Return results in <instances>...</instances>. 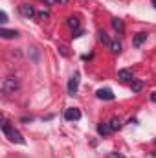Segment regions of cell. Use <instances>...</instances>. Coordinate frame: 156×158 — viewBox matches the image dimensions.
Listing matches in <instances>:
<instances>
[{
    "label": "cell",
    "mask_w": 156,
    "mask_h": 158,
    "mask_svg": "<svg viewBox=\"0 0 156 158\" xmlns=\"http://www.w3.org/2000/svg\"><path fill=\"white\" fill-rule=\"evenodd\" d=\"M145 40H147V33H143V31H142V33H136V35H134V39H132V46H136V48H138V46H142Z\"/></svg>",
    "instance_id": "10"
},
{
    "label": "cell",
    "mask_w": 156,
    "mask_h": 158,
    "mask_svg": "<svg viewBox=\"0 0 156 158\" xmlns=\"http://www.w3.org/2000/svg\"><path fill=\"white\" fill-rule=\"evenodd\" d=\"M99 40H101L105 46H109V48H110V44H112V40L109 39V35H107L105 31H99Z\"/></svg>",
    "instance_id": "15"
},
{
    "label": "cell",
    "mask_w": 156,
    "mask_h": 158,
    "mask_svg": "<svg viewBox=\"0 0 156 158\" xmlns=\"http://www.w3.org/2000/svg\"><path fill=\"white\" fill-rule=\"evenodd\" d=\"M117 79H119V81H123V83L134 81V79H132V72H130V70H119V72H117Z\"/></svg>",
    "instance_id": "7"
},
{
    "label": "cell",
    "mask_w": 156,
    "mask_h": 158,
    "mask_svg": "<svg viewBox=\"0 0 156 158\" xmlns=\"http://www.w3.org/2000/svg\"><path fill=\"white\" fill-rule=\"evenodd\" d=\"M18 88H20V83H18V79H15V77H6L4 83H2V92H4L6 96L15 94Z\"/></svg>",
    "instance_id": "2"
},
{
    "label": "cell",
    "mask_w": 156,
    "mask_h": 158,
    "mask_svg": "<svg viewBox=\"0 0 156 158\" xmlns=\"http://www.w3.org/2000/svg\"><path fill=\"white\" fill-rule=\"evenodd\" d=\"M151 99H153V101H154V103H156V92H154V94H153V96H151Z\"/></svg>",
    "instance_id": "22"
},
{
    "label": "cell",
    "mask_w": 156,
    "mask_h": 158,
    "mask_svg": "<svg viewBox=\"0 0 156 158\" xmlns=\"http://www.w3.org/2000/svg\"><path fill=\"white\" fill-rule=\"evenodd\" d=\"M48 17H50V11H46V9L39 13V19H42V20H44V19H48Z\"/></svg>",
    "instance_id": "17"
},
{
    "label": "cell",
    "mask_w": 156,
    "mask_h": 158,
    "mask_svg": "<svg viewBox=\"0 0 156 158\" xmlns=\"http://www.w3.org/2000/svg\"><path fill=\"white\" fill-rule=\"evenodd\" d=\"M0 19H2V20H0V22H7V15H6V13H4V11H2V13H0Z\"/></svg>",
    "instance_id": "20"
},
{
    "label": "cell",
    "mask_w": 156,
    "mask_h": 158,
    "mask_svg": "<svg viewBox=\"0 0 156 158\" xmlns=\"http://www.w3.org/2000/svg\"><path fill=\"white\" fill-rule=\"evenodd\" d=\"M64 119H68V121H77V119H81V110L79 109H66L64 110Z\"/></svg>",
    "instance_id": "4"
},
{
    "label": "cell",
    "mask_w": 156,
    "mask_h": 158,
    "mask_svg": "<svg viewBox=\"0 0 156 158\" xmlns=\"http://www.w3.org/2000/svg\"><path fill=\"white\" fill-rule=\"evenodd\" d=\"M109 123H110V129H112V132H114V131H117V129H121V119H119V118H112Z\"/></svg>",
    "instance_id": "14"
},
{
    "label": "cell",
    "mask_w": 156,
    "mask_h": 158,
    "mask_svg": "<svg viewBox=\"0 0 156 158\" xmlns=\"http://www.w3.org/2000/svg\"><path fill=\"white\" fill-rule=\"evenodd\" d=\"M66 2H68V0H59V4H66Z\"/></svg>",
    "instance_id": "23"
},
{
    "label": "cell",
    "mask_w": 156,
    "mask_h": 158,
    "mask_svg": "<svg viewBox=\"0 0 156 158\" xmlns=\"http://www.w3.org/2000/svg\"><path fill=\"white\" fill-rule=\"evenodd\" d=\"M107 158H123V155H119V153H110Z\"/></svg>",
    "instance_id": "19"
},
{
    "label": "cell",
    "mask_w": 156,
    "mask_h": 158,
    "mask_svg": "<svg viewBox=\"0 0 156 158\" xmlns=\"http://www.w3.org/2000/svg\"><path fill=\"white\" fill-rule=\"evenodd\" d=\"M79 90V74H74L70 81H68V94L70 96H76Z\"/></svg>",
    "instance_id": "3"
},
{
    "label": "cell",
    "mask_w": 156,
    "mask_h": 158,
    "mask_svg": "<svg viewBox=\"0 0 156 158\" xmlns=\"http://www.w3.org/2000/svg\"><path fill=\"white\" fill-rule=\"evenodd\" d=\"M66 26H68L72 31H77L79 30V19L77 17H68V19H66Z\"/></svg>",
    "instance_id": "11"
},
{
    "label": "cell",
    "mask_w": 156,
    "mask_h": 158,
    "mask_svg": "<svg viewBox=\"0 0 156 158\" xmlns=\"http://www.w3.org/2000/svg\"><path fill=\"white\" fill-rule=\"evenodd\" d=\"M112 28L116 30L119 35H123V33H125V24H123V20H121V19H112Z\"/></svg>",
    "instance_id": "9"
},
{
    "label": "cell",
    "mask_w": 156,
    "mask_h": 158,
    "mask_svg": "<svg viewBox=\"0 0 156 158\" xmlns=\"http://www.w3.org/2000/svg\"><path fill=\"white\" fill-rule=\"evenodd\" d=\"M59 0H44V4H48V6H53V4H57Z\"/></svg>",
    "instance_id": "21"
},
{
    "label": "cell",
    "mask_w": 156,
    "mask_h": 158,
    "mask_svg": "<svg viewBox=\"0 0 156 158\" xmlns=\"http://www.w3.org/2000/svg\"><path fill=\"white\" fill-rule=\"evenodd\" d=\"M59 52H61V53H63L64 57L68 55V50H66V46H63V44H59Z\"/></svg>",
    "instance_id": "18"
},
{
    "label": "cell",
    "mask_w": 156,
    "mask_h": 158,
    "mask_svg": "<svg viewBox=\"0 0 156 158\" xmlns=\"http://www.w3.org/2000/svg\"><path fill=\"white\" fill-rule=\"evenodd\" d=\"M130 88H132V92H134V94H138V92H142L143 83H142V81H138V79H134V81H132V85H130Z\"/></svg>",
    "instance_id": "13"
},
{
    "label": "cell",
    "mask_w": 156,
    "mask_h": 158,
    "mask_svg": "<svg viewBox=\"0 0 156 158\" xmlns=\"http://www.w3.org/2000/svg\"><path fill=\"white\" fill-rule=\"evenodd\" d=\"M110 132H112L110 123H99V125H97V134H99V136H107V134H110Z\"/></svg>",
    "instance_id": "8"
},
{
    "label": "cell",
    "mask_w": 156,
    "mask_h": 158,
    "mask_svg": "<svg viewBox=\"0 0 156 158\" xmlns=\"http://www.w3.org/2000/svg\"><path fill=\"white\" fill-rule=\"evenodd\" d=\"M110 52H112L114 55H117V53L121 52V42H117V40H114V42L110 44Z\"/></svg>",
    "instance_id": "16"
},
{
    "label": "cell",
    "mask_w": 156,
    "mask_h": 158,
    "mask_svg": "<svg viewBox=\"0 0 156 158\" xmlns=\"http://www.w3.org/2000/svg\"><path fill=\"white\" fill-rule=\"evenodd\" d=\"M96 96H97L99 99H105V101H112V99H114V94H112L110 88H99V90L96 92Z\"/></svg>",
    "instance_id": "5"
},
{
    "label": "cell",
    "mask_w": 156,
    "mask_h": 158,
    "mask_svg": "<svg viewBox=\"0 0 156 158\" xmlns=\"http://www.w3.org/2000/svg\"><path fill=\"white\" fill-rule=\"evenodd\" d=\"M151 2H153V6H154V7H156V0H151Z\"/></svg>",
    "instance_id": "24"
},
{
    "label": "cell",
    "mask_w": 156,
    "mask_h": 158,
    "mask_svg": "<svg viewBox=\"0 0 156 158\" xmlns=\"http://www.w3.org/2000/svg\"><path fill=\"white\" fill-rule=\"evenodd\" d=\"M20 15L26 17V19L35 17V9H33V6H30V4H22V6H20Z\"/></svg>",
    "instance_id": "6"
},
{
    "label": "cell",
    "mask_w": 156,
    "mask_h": 158,
    "mask_svg": "<svg viewBox=\"0 0 156 158\" xmlns=\"http://www.w3.org/2000/svg\"><path fill=\"white\" fill-rule=\"evenodd\" d=\"M2 132H4L11 142H15V143H26V140L22 138V134H20L17 129H13L7 119H4V123H2Z\"/></svg>",
    "instance_id": "1"
},
{
    "label": "cell",
    "mask_w": 156,
    "mask_h": 158,
    "mask_svg": "<svg viewBox=\"0 0 156 158\" xmlns=\"http://www.w3.org/2000/svg\"><path fill=\"white\" fill-rule=\"evenodd\" d=\"M0 35L4 39H15V37H18V33L15 30H6V28H0Z\"/></svg>",
    "instance_id": "12"
}]
</instances>
